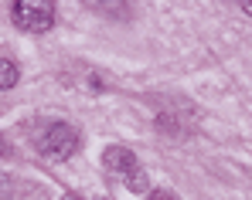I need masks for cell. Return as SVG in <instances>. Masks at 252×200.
Masks as SVG:
<instances>
[{
	"label": "cell",
	"instance_id": "8",
	"mask_svg": "<svg viewBox=\"0 0 252 200\" xmlns=\"http://www.w3.org/2000/svg\"><path fill=\"white\" fill-rule=\"evenodd\" d=\"M3 153H7V139L0 136V156H3Z\"/></svg>",
	"mask_w": 252,
	"mask_h": 200
},
{
	"label": "cell",
	"instance_id": "3",
	"mask_svg": "<svg viewBox=\"0 0 252 200\" xmlns=\"http://www.w3.org/2000/svg\"><path fill=\"white\" fill-rule=\"evenodd\" d=\"M102 163H106V170H109V173H123V176H129L133 170H140L136 156H133L126 146H109V150L102 153Z\"/></svg>",
	"mask_w": 252,
	"mask_h": 200
},
{
	"label": "cell",
	"instance_id": "9",
	"mask_svg": "<svg viewBox=\"0 0 252 200\" xmlns=\"http://www.w3.org/2000/svg\"><path fill=\"white\" fill-rule=\"evenodd\" d=\"M65 200H75V197H65Z\"/></svg>",
	"mask_w": 252,
	"mask_h": 200
},
{
	"label": "cell",
	"instance_id": "7",
	"mask_svg": "<svg viewBox=\"0 0 252 200\" xmlns=\"http://www.w3.org/2000/svg\"><path fill=\"white\" fill-rule=\"evenodd\" d=\"M242 10H246V14L252 17V0H246V3H242Z\"/></svg>",
	"mask_w": 252,
	"mask_h": 200
},
{
	"label": "cell",
	"instance_id": "4",
	"mask_svg": "<svg viewBox=\"0 0 252 200\" xmlns=\"http://www.w3.org/2000/svg\"><path fill=\"white\" fill-rule=\"evenodd\" d=\"M21 78V72H17V65L10 61V58H0V88H14Z\"/></svg>",
	"mask_w": 252,
	"mask_h": 200
},
{
	"label": "cell",
	"instance_id": "1",
	"mask_svg": "<svg viewBox=\"0 0 252 200\" xmlns=\"http://www.w3.org/2000/svg\"><path fill=\"white\" fill-rule=\"evenodd\" d=\"M38 150L48 160H68L79 150V129L68 122H51L44 125V132L38 136Z\"/></svg>",
	"mask_w": 252,
	"mask_h": 200
},
{
	"label": "cell",
	"instance_id": "6",
	"mask_svg": "<svg viewBox=\"0 0 252 200\" xmlns=\"http://www.w3.org/2000/svg\"><path fill=\"white\" fill-rule=\"evenodd\" d=\"M147 200H174V194H164V190H157V194H150Z\"/></svg>",
	"mask_w": 252,
	"mask_h": 200
},
{
	"label": "cell",
	"instance_id": "5",
	"mask_svg": "<svg viewBox=\"0 0 252 200\" xmlns=\"http://www.w3.org/2000/svg\"><path fill=\"white\" fill-rule=\"evenodd\" d=\"M126 187L133 190V194H147V187H150V180H147V170L140 166V170H133L129 176H126Z\"/></svg>",
	"mask_w": 252,
	"mask_h": 200
},
{
	"label": "cell",
	"instance_id": "2",
	"mask_svg": "<svg viewBox=\"0 0 252 200\" xmlns=\"http://www.w3.org/2000/svg\"><path fill=\"white\" fill-rule=\"evenodd\" d=\"M10 17L21 31L44 34V31L55 27V3H48V0H17L10 7Z\"/></svg>",
	"mask_w": 252,
	"mask_h": 200
}]
</instances>
